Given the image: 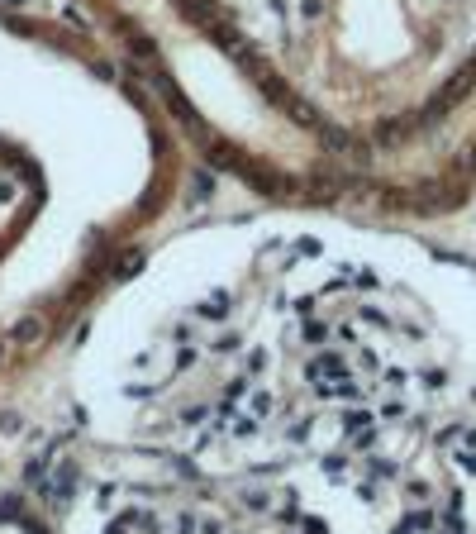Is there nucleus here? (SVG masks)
Masks as SVG:
<instances>
[{
    "label": "nucleus",
    "mask_w": 476,
    "mask_h": 534,
    "mask_svg": "<svg viewBox=\"0 0 476 534\" xmlns=\"http://www.w3.org/2000/svg\"><path fill=\"white\" fill-rule=\"evenodd\" d=\"M372 472H377V477H395V463H386V458H372Z\"/></svg>",
    "instance_id": "7"
},
{
    "label": "nucleus",
    "mask_w": 476,
    "mask_h": 534,
    "mask_svg": "<svg viewBox=\"0 0 476 534\" xmlns=\"http://www.w3.org/2000/svg\"><path fill=\"white\" fill-rule=\"evenodd\" d=\"M324 339H329V324H319V320L305 324V343H324Z\"/></svg>",
    "instance_id": "4"
},
{
    "label": "nucleus",
    "mask_w": 476,
    "mask_h": 534,
    "mask_svg": "<svg viewBox=\"0 0 476 534\" xmlns=\"http://www.w3.org/2000/svg\"><path fill=\"white\" fill-rule=\"evenodd\" d=\"M424 387H434V391H438V387H443V372H438V367H429V372H424Z\"/></svg>",
    "instance_id": "10"
},
{
    "label": "nucleus",
    "mask_w": 476,
    "mask_h": 534,
    "mask_svg": "<svg viewBox=\"0 0 476 534\" xmlns=\"http://www.w3.org/2000/svg\"><path fill=\"white\" fill-rule=\"evenodd\" d=\"M0 434H19V415H0Z\"/></svg>",
    "instance_id": "9"
},
{
    "label": "nucleus",
    "mask_w": 476,
    "mask_h": 534,
    "mask_svg": "<svg viewBox=\"0 0 476 534\" xmlns=\"http://www.w3.org/2000/svg\"><path fill=\"white\" fill-rule=\"evenodd\" d=\"M453 458H458V468H462V472H476V453H472V448H458Z\"/></svg>",
    "instance_id": "6"
},
{
    "label": "nucleus",
    "mask_w": 476,
    "mask_h": 534,
    "mask_svg": "<svg viewBox=\"0 0 476 534\" xmlns=\"http://www.w3.org/2000/svg\"><path fill=\"white\" fill-rule=\"evenodd\" d=\"M19 515V496H0V520H14Z\"/></svg>",
    "instance_id": "5"
},
{
    "label": "nucleus",
    "mask_w": 476,
    "mask_h": 534,
    "mask_svg": "<svg viewBox=\"0 0 476 534\" xmlns=\"http://www.w3.org/2000/svg\"><path fill=\"white\" fill-rule=\"evenodd\" d=\"M400 415H405V406H400V401H390V406L381 411V420H400Z\"/></svg>",
    "instance_id": "11"
},
{
    "label": "nucleus",
    "mask_w": 476,
    "mask_h": 534,
    "mask_svg": "<svg viewBox=\"0 0 476 534\" xmlns=\"http://www.w3.org/2000/svg\"><path fill=\"white\" fill-rule=\"evenodd\" d=\"M462 444H467V448L476 453V429H462Z\"/></svg>",
    "instance_id": "13"
},
{
    "label": "nucleus",
    "mask_w": 476,
    "mask_h": 534,
    "mask_svg": "<svg viewBox=\"0 0 476 534\" xmlns=\"http://www.w3.org/2000/svg\"><path fill=\"white\" fill-rule=\"evenodd\" d=\"M305 534H329V525L324 520H305Z\"/></svg>",
    "instance_id": "12"
},
{
    "label": "nucleus",
    "mask_w": 476,
    "mask_h": 534,
    "mask_svg": "<svg viewBox=\"0 0 476 534\" xmlns=\"http://www.w3.org/2000/svg\"><path fill=\"white\" fill-rule=\"evenodd\" d=\"M324 377H343V358H338V353H319V358L310 363V382L319 387Z\"/></svg>",
    "instance_id": "1"
},
{
    "label": "nucleus",
    "mask_w": 476,
    "mask_h": 534,
    "mask_svg": "<svg viewBox=\"0 0 476 534\" xmlns=\"http://www.w3.org/2000/svg\"><path fill=\"white\" fill-rule=\"evenodd\" d=\"M34 339H43V315H24V320H14L10 343H34Z\"/></svg>",
    "instance_id": "2"
},
{
    "label": "nucleus",
    "mask_w": 476,
    "mask_h": 534,
    "mask_svg": "<svg viewBox=\"0 0 476 534\" xmlns=\"http://www.w3.org/2000/svg\"><path fill=\"white\" fill-rule=\"evenodd\" d=\"M0 363H5V343H0Z\"/></svg>",
    "instance_id": "14"
},
{
    "label": "nucleus",
    "mask_w": 476,
    "mask_h": 534,
    "mask_svg": "<svg viewBox=\"0 0 476 534\" xmlns=\"http://www.w3.org/2000/svg\"><path fill=\"white\" fill-rule=\"evenodd\" d=\"M410 129H414V119H381L377 124V143H400Z\"/></svg>",
    "instance_id": "3"
},
{
    "label": "nucleus",
    "mask_w": 476,
    "mask_h": 534,
    "mask_svg": "<svg viewBox=\"0 0 476 534\" xmlns=\"http://www.w3.org/2000/svg\"><path fill=\"white\" fill-rule=\"evenodd\" d=\"M458 439H462V425H448L443 434H438V444H458Z\"/></svg>",
    "instance_id": "8"
}]
</instances>
